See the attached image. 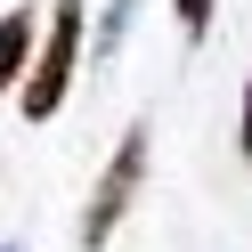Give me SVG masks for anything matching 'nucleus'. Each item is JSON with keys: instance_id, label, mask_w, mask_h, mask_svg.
<instances>
[{"instance_id": "f257e3e1", "label": "nucleus", "mask_w": 252, "mask_h": 252, "mask_svg": "<svg viewBox=\"0 0 252 252\" xmlns=\"http://www.w3.org/2000/svg\"><path fill=\"white\" fill-rule=\"evenodd\" d=\"M73 65H82V0H57V8H49V33H41V49L25 57V114H33V122H49L57 106H65Z\"/></svg>"}, {"instance_id": "f03ea898", "label": "nucleus", "mask_w": 252, "mask_h": 252, "mask_svg": "<svg viewBox=\"0 0 252 252\" xmlns=\"http://www.w3.org/2000/svg\"><path fill=\"white\" fill-rule=\"evenodd\" d=\"M138 179H147V130H122L114 163L98 171V187H90V212H82V244H106V236L122 228V212H130Z\"/></svg>"}, {"instance_id": "20e7f679", "label": "nucleus", "mask_w": 252, "mask_h": 252, "mask_svg": "<svg viewBox=\"0 0 252 252\" xmlns=\"http://www.w3.org/2000/svg\"><path fill=\"white\" fill-rule=\"evenodd\" d=\"M171 17H179L187 41H203V33H212V0H171Z\"/></svg>"}, {"instance_id": "39448f33", "label": "nucleus", "mask_w": 252, "mask_h": 252, "mask_svg": "<svg viewBox=\"0 0 252 252\" xmlns=\"http://www.w3.org/2000/svg\"><path fill=\"white\" fill-rule=\"evenodd\" d=\"M244 155H252V82H244Z\"/></svg>"}, {"instance_id": "423d86ee", "label": "nucleus", "mask_w": 252, "mask_h": 252, "mask_svg": "<svg viewBox=\"0 0 252 252\" xmlns=\"http://www.w3.org/2000/svg\"><path fill=\"white\" fill-rule=\"evenodd\" d=\"M0 252H17V244H0Z\"/></svg>"}, {"instance_id": "7ed1b4c3", "label": "nucleus", "mask_w": 252, "mask_h": 252, "mask_svg": "<svg viewBox=\"0 0 252 252\" xmlns=\"http://www.w3.org/2000/svg\"><path fill=\"white\" fill-rule=\"evenodd\" d=\"M25 57H33V8L0 17V90H17V82H25Z\"/></svg>"}]
</instances>
